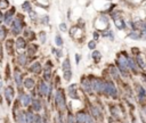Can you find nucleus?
<instances>
[{"mask_svg":"<svg viewBox=\"0 0 146 123\" xmlns=\"http://www.w3.org/2000/svg\"><path fill=\"white\" fill-rule=\"evenodd\" d=\"M127 58H128V54L124 50H122L117 54L116 59H115V64H116V66L121 73V75L124 77H128L130 75V71H129L128 64H127Z\"/></svg>","mask_w":146,"mask_h":123,"instance_id":"nucleus-1","label":"nucleus"},{"mask_svg":"<svg viewBox=\"0 0 146 123\" xmlns=\"http://www.w3.org/2000/svg\"><path fill=\"white\" fill-rule=\"evenodd\" d=\"M94 27H95V30L98 31L99 33H100L102 31H105V30H107V28H111L110 17L107 16L106 13L103 11L102 14H99V15L95 18V20H94Z\"/></svg>","mask_w":146,"mask_h":123,"instance_id":"nucleus-2","label":"nucleus"},{"mask_svg":"<svg viewBox=\"0 0 146 123\" xmlns=\"http://www.w3.org/2000/svg\"><path fill=\"white\" fill-rule=\"evenodd\" d=\"M54 101H55V106L58 109V112H64L66 108V99H65V93L64 90L62 88H58L55 92L54 96Z\"/></svg>","mask_w":146,"mask_h":123,"instance_id":"nucleus-3","label":"nucleus"},{"mask_svg":"<svg viewBox=\"0 0 146 123\" xmlns=\"http://www.w3.org/2000/svg\"><path fill=\"white\" fill-rule=\"evenodd\" d=\"M24 25H25V23H24V17H23V15H21V14H18V15H16V17L14 18V20H13V23H11V33L15 35V36H18L24 30Z\"/></svg>","mask_w":146,"mask_h":123,"instance_id":"nucleus-4","label":"nucleus"},{"mask_svg":"<svg viewBox=\"0 0 146 123\" xmlns=\"http://www.w3.org/2000/svg\"><path fill=\"white\" fill-rule=\"evenodd\" d=\"M21 104L17 100L13 107V117L16 123H26V110L19 108Z\"/></svg>","mask_w":146,"mask_h":123,"instance_id":"nucleus-5","label":"nucleus"},{"mask_svg":"<svg viewBox=\"0 0 146 123\" xmlns=\"http://www.w3.org/2000/svg\"><path fill=\"white\" fill-rule=\"evenodd\" d=\"M36 89H38V93L40 97H47V96H50L51 93V85L43 79L39 80L36 84Z\"/></svg>","mask_w":146,"mask_h":123,"instance_id":"nucleus-6","label":"nucleus"},{"mask_svg":"<svg viewBox=\"0 0 146 123\" xmlns=\"http://www.w3.org/2000/svg\"><path fill=\"white\" fill-rule=\"evenodd\" d=\"M83 31H84V28H82V27H80L78 24H75V25H73L70 30H68V33H70V36L72 38V39H74V40H82L83 41Z\"/></svg>","mask_w":146,"mask_h":123,"instance_id":"nucleus-7","label":"nucleus"},{"mask_svg":"<svg viewBox=\"0 0 146 123\" xmlns=\"http://www.w3.org/2000/svg\"><path fill=\"white\" fill-rule=\"evenodd\" d=\"M104 93H106L107 96H111L113 98L117 97V90H116L115 85L110 81H104Z\"/></svg>","mask_w":146,"mask_h":123,"instance_id":"nucleus-8","label":"nucleus"},{"mask_svg":"<svg viewBox=\"0 0 146 123\" xmlns=\"http://www.w3.org/2000/svg\"><path fill=\"white\" fill-rule=\"evenodd\" d=\"M3 97L6 99L7 105L10 106L11 102H13V100H14V98H15V89H14L13 85H7L5 88V90H3Z\"/></svg>","mask_w":146,"mask_h":123,"instance_id":"nucleus-9","label":"nucleus"},{"mask_svg":"<svg viewBox=\"0 0 146 123\" xmlns=\"http://www.w3.org/2000/svg\"><path fill=\"white\" fill-rule=\"evenodd\" d=\"M52 67H54L52 62H51L50 59H48V60L46 62L43 68H42V71H43V80H46L47 82L51 79V74H52L51 71H52Z\"/></svg>","mask_w":146,"mask_h":123,"instance_id":"nucleus-10","label":"nucleus"},{"mask_svg":"<svg viewBox=\"0 0 146 123\" xmlns=\"http://www.w3.org/2000/svg\"><path fill=\"white\" fill-rule=\"evenodd\" d=\"M136 93H137V99L140 104H146V89L140 85V84H136Z\"/></svg>","mask_w":146,"mask_h":123,"instance_id":"nucleus-11","label":"nucleus"},{"mask_svg":"<svg viewBox=\"0 0 146 123\" xmlns=\"http://www.w3.org/2000/svg\"><path fill=\"white\" fill-rule=\"evenodd\" d=\"M90 114H91V116L94 117V120H96V121H98V122H103L104 116H103V113H102V110H100V108H99L98 106L92 105V106L90 107Z\"/></svg>","mask_w":146,"mask_h":123,"instance_id":"nucleus-12","label":"nucleus"},{"mask_svg":"<svg viewBox=\"0 0 146 123\" xmlns=\"http://www.w3.org/2000/svg\"><path fill=\"white\" fill-rule=\"evenodd\" d=\"M110 112H111V115L114 120L119 121L121 118H123V112L120 109V107L117 105H111L110 107Z\"/></svg>","mask_w":146,"mask_h":123,"instance_id":"nucleus-13","label":"nucleus"},{"mask_svg":"<svg viewBox=\"0 0 146 123\" xmlns=\"http://www.w3.org/2000/svg\"><path fill=\"white\" fill-rule=\"evenodd\" d=\"M127 64H128V68H129V71L130 72H132L133 74H139V67H138V65H137V63H136V60H135V58L133 57H130V56H128V58H127Z\"/></svg>","mask_w":146,"mask_h":123,"instance_id":"nucleus-14","label":"nucleus"},{"mask_svg":"<svg viewBox=\"0 0 146 123\" xmlns=\"http://www.w3.org/2000/svg\"><path fill=\"white\" fill-rule=\"evenodd\" d=\"M16 13V8L15 7H11L8 11L5 13L3 15V22H5V25H11L13 20H14V15Z\"/></svg>","mask_w":146,"mask_h":123,"instance_id":"nucleus-15","label":"nucleus"},{"mask_svg":"<svg viewBox=\"0 0 146 123\" xmlns=\"http://www.w3.org/2000/svg\"><path fill=\"white\" fill-rule=\"evenodd\" d=\"M113 22H114V25H115L116 30H119V31H124V30H127V22L124 20V18H123L122 15H121V16H117V17H115V18H113Z\"/></svg>","mask_w":146,"mask_h":123,"instance_id":"nucleus-16","label":"nucleus"},{"mask_svg":"<svg viewBox=\"0 0 146 123\" xmlns=\"http://www.w3.org/2000/svg\"><path fill=\"white\" fill-rule=\"evenodd\" d=\"M15 47H16V50L22 52L24 51L26 48H27V42H26V39L24 36H17L16 41H15Z\"/></svg>","mask_w":146,"mask_h":123,"instance_id":"nucleus-17","label":"nucleus"},{"mask_svg":"<svg viewBox=\"0 0 146 123\" xmlns=\"http://www.w3.org/2000/svg\"><path fill=\"white\" fill-rule=\"evenodd\" d=\"M19 104L22 107H29L32 102V98L29 93H24V92H21V96H19V99H18Z\"/></svg>","mask_w":146,"mask_h":123,"instance_id":"nucleus-18","label":"nucleus"},{"mask_svg":"<svg viewBox=\"0 0 146 123\" xmlns=\"http://www.w3.org/2000/svg\"><path fill=\"white\" fill-rule=\"evenodd\" d=\"M133 58H135V60H136L138 67H139L140 69H145V67H146V57H145L141 52H139V54L135 55Z\"/></svg>","mask_w":146,"mask_h":123,"instance_id":"nucleus-19","label":"nucleus"},{"mask_svg":"<svg viewBox=\"0 0 146 123\" xmlns=\"http://www.w3.org/2000/svg\"><path fill=\"white\" fill-rule=\"evenodd\" d=\"M13 76H14V81H15L16 85H17L18 88H21V87H22V84H23V74H22L21 69L16 67V68L14 69Z\"/></svg>","mask_w":146,"mask_h":123,"instance_id":"nucleus-20","label":"nucleus"},{"mask_svg":"<svg viewBox=\"0 0 146 123\" xmlns=\"http://www.w3.org/2000/svg\"><path fill=\"white\" fill-rule=\"evenodd\" d=\"M42 65H41V63L40 62H34V63H32L31 65H30V67H29V71L31 72V73H34V74H40L41 72H42Z\"/></svg>","mask_w":146,"mask_h":123,"instance_id":"nucleus-21","label":"nucleus"},{"mask_svg":"<svg viewBox=\"0 0 146 123\" xmlns=\"http://www.w3.org/2000/svg\"><path fill=\"white\" fill-rule=\"evenodd\" d=\"M67 93L72 99H78L79 98V96H78V85L75 83L70 84L68 88H67Z\"/></svg>","mask_w":146,"mask_h":123,"instance_id":"nucleus-22","label":"nucleus"},{"mask_svg":"<svg viewBox=\"0 0 146 123\" xmlns=\"http://www.w3.org/2000/svg\"><path fill=\"white\" fill-rule=\"evenodd\" d=\"M5 47H6V51L9 56H14L15 50H14V40L13 39H7L5 42Z\"/></svg>","mask_w":146,"mask_h":123,"instance_id":"nucleus-23","label":"nucleus"},{"mask_svg":"<svg viewBox=\"0 0 146 123\" xmlns=\"http://www.w3.org/2000/svg\"><path fill=\"white\" fill-rule=\"evenodd\" d=\"M17 63L19 66H26L29 64V56L27 54H24V52H19V55L17 56Z\"/></svg>","mask_w":146,"mask_h":123,"instance_id":"nucleus-24","label":"nucleus"},{"mask_svg":"<svg viewBox=\"0 0 146 123\" xmlns=\"http://www.w3.org/2000/svg\"><path fill=\"white\" fill-rule=\"evenodd\" d=\"M88 114L86 113V112H83V110H79L76 114H75V121H76V123H86L87 122V118H88Z\"/></svg>","mask_w":146,"mask_h":123,"instance_id":"nucleus-25","label":"nucleus"},{"mask_svg":"<svg viewBox=\"0 0 146 123\" xmlns=\"http://www.w3.org/2000/svg\"><path fill=\"white\" fill-rule=\"evenodd\" d=\"M62 69L63 72H71L72 71V67H71V59L68 56H66L62 63Z\"/></svg>","mask_w":146,"mask_h":123,"instance_id":"nucleus-26","label":"nucleus"},{"mask_svg":"<svg viewBox=\"0 0 146 123\" xmlns=\"http://www.w3.org/2000/svg\"><path fill=\"white\" fill-rule=\"evenodd\" d=\"M23 84H24V88H25V89L32 90V89H34V87H35V81H34L32 77H26V79L23 81Z\"/></svg>","mask_w":146,"mask_h":123,"instance_id":"nucleus-27","label":"nucleus"},{"mask_svg":"<svg viewBox=\"0 0 146 123\" xmlns=\"http://www.w3.org/2000/svg\"><path fill=\"white\" fill-rule=\"evenodd\" d=\"M31 107L34 112H40L42 109V102L40 99L35 98V99H32V102H31Z\"/></svg>","mask_w":146,"mask_h":123,"instance_id":"nucleus-28","label":"nucleus"},{"mask_svg":"<svg viewBox=\"0 0 146 123\" xmlns=\"http://www.w3.org/2000/svg\"><path fill=\"white\" fill-rule=\"evenodd\" d=\"M38 49H39V47H38L36 44H34V43L27 44V48H26V50H27V52H26L27 56H29V57H33V56L36 54Z\"/></svg>","mask_w":146,"mask_h":123,"instance_id":"nucleus-29","label":"nucleus"},{"mask_svg":"<svg viewBox=\"0 0 146 123\" xmlns=\"http://www.w3.org/2000/svg\"><path fill=\"white\" fill-rule=\"evenodd\" d=\"M100 36L102 38H105V39H108L111 41H114V33L111 28H107L105 31H102L100 32Z\"/></svg>","mask_w":146,"mask_h":123,"instance_id":"nucleus-30","label":"nucleus"},{"mask_svg":"<svg viewBox=\"0 0 146 123\" xmlns=\"http://www.w3.org/2000/svg\"><path fill=\"white\" fill-rule=\"evenodd\" d=\"M102 52L100 51H98V50H92V52H91V59H92V62L95 63V64H98V63H100V60H102Z\"/></svg>","mask_w":146,"mask_h":123,"instance_id":"nucleus-31","label":"nucleus"},{"mask_svg":"<svg viewBox=\"0 0 146 123\" xmlns=\"http://www.w3.org/2000/svg\"><path fill=\"white\" fill-rule=\"evenodd\" d=\"M24 38L30 40V41H33L36 39V34L31 28H26V30H24Z\"/></svg>","mask_w":146,"mask_h":123,"instance_id":"nucleus-32","label":"nucleus"},{"mask_svg":"<svg viewBox=\"0 0 146 123\" xmlns=\"http://www.w3.org/2000/svg\"><path fill=\"white\" fill-rule=\"evenodd\" d=\"M127 38L131 40H140V33L138 30H130V32L127 34Z\"/></svg>","mask_w":146,"mask_h":123,"instance_id":"nucleus-33","label":"nucleus"},{"mask_svg":"<svg viewBox=\"0 0 146 123\" xmlns=\"http://www.w3.org/2000/svg\"><path fill=\"white\" fill-rule=\"evenodd\" d=\"M54 42H55V46H56V47H58V48H62V47H63V44H64V40H63V38H62V35H60L59 33L55 34Z\"/></svg>","mask_w":146,"mask_h":123,"instance_id":"nucleus-34","label":"nucleus"},{"mask_svg":"<svg viewBox=\"0 0 146 123\" xmlns=\"http://www.w3.org/2000/svg\"><path fill=\"white\" fill-rule=\"evenodd\" d=\"M36 36H38V39H39V41H40V43L41 44H43V43H46L47 42V33H46V31H39L38 32V34H36Z\"/></svg>","mask_w":146,"mask_h":123,"instance_id":"nucleus-35","label":"nucleus"},{"mask_svg":"<svg viewBox=\"0 0 146 123\" xmlns=\"http://www.w3.org/2000/svg\"><path fill=\"white\" fill-rule=\"evenodd\" d=\"M22 9H23V11H26V13L31 11V10H32V5H31V2H30V1H24V2L22 3Z\"/></svg>","mask_w":146,"mask_h":123,"instance_id":"nucleus-36","label":"nucleus"},{"mask_svg":"<svg viewBox=\"0 0 146 123\" xmlns=\"http://www.w3.org/2000/svg\"><path fill=\"white\" fill-rule=\"evenodd\" d=\"M7 36V27L5 25L0 26V41H3Z\"/></svg>","mask_w":146,"mask_h":123,"instance_id":"nucleus-37","label":"nucleus"},{"mask_svg":"<svg viewBox=\"0 0 146 123\" xmlns=\"http://www.w3.org/2000/svg\"><path fill=\"white\" fill-rule=\"evenodd\" d=\"M26 123H34V114L32 110L26 112Z\"/></svg>","mask_w":146,"mask_h":123,"instance_id":"nucleus-38","label":"nucleus"},{"mask_svg":"<svg viewBox=\"0 0 146 123\" xmlns=\"http://www.w3.org/2000/svg\"><path fill=\"white\" fill-rule=\"evenodd\" d=\"M51 52H52V54L55 55V57H57V58L63 57V51H62L60 48H52V49H51Z\"/></svg>","mask_w":146,"mask_h":123,"instance_id":"nucleus-39","label":"nucleus"},{"mask_svg":"<svg viewBox=\"0 0 146 123\" xmlns=\"http://www.w3.org/2000/svg\"><path fill=\"white\" fill-rule=\"evenodd\" d=\"M96 47H97V41H95L94 39H91V40L88 41V48H89L90 50H95Z\"/></svg>","mask_w":146,"mask_h":123,"instance_id":"nucleus-40","label":"nucleus"},{"mask_svg":"<svg viewBox=\"0 0 146 123\" xmlns=\"http://www.w3.org/2000/svg\"><path fill=\"white\" fill-rule=\"evenodd\" d=\"M9 7V1L8 0H0V10L7 9Z\"/></svg>","mask_w":146,"mask_h":123,"instance_id":"nucleus-41","label":"nucleus"},{"mask_svg":"<svg viewBox=\"0 0 146 123\" xmlns=\"http://www.w3.org/2000/svg\"><path fill=\"white\" fill-rule=\"evenodd\" d=\"M40 23H41L42 25H48V24H49V16H48V15H43V16H41V18H40Z\"/></svg>","mask_w":146,"mask_h":123,"instance_id":"nucleus-42","label":"nucleus"},{"mask_svg":"<svg viewBox=\"0 0 146 123\" xmlns=\"http://www.w3.org/2000/svg\"><path fill=\"white\" fill-rule=\"evenodd\" d=\"M34 123H44L43 117L40 114H34Z\"/></svg>","mask_w":146,"mask_h":123,"instance_id":"nucleus-43","label":"nucleus"},{"mask_svg":"<svg viewBox=\"0 0 146 123\" xmlns=\"http://www.w3.org/2000/svg\"><path fill=\"white\" fill-rule=\"evenodd\" d=\"M29 16H30L31 20H36V19H38V14H36V11H34L33 9H32L31 11H29Z\"/></svg>","mask_w":146,"mask_h":123,"instance_id":"nucleus-44","label":"nucleus"},{"mask_svg":"<svg viewBox=\"0 0 146 123\" xmlns=\"http://www.w3.org/2000/svg\"><path fill=\"white\" fill-rule=\"evenodd\" d=\"M67 121H66V123H76V121H75V117L73 116V114L72 113H68V115H67V118H66Z\"/></svg>","mask_w":146,"mask_h":123,"instance_id":"nucleus-45","label":"nucleus"},{"mask_svg":"<svg viewBox=\"0 0 146 123\" xmlns=\"http://www.w3.org/2000/svg\"><path fill=\"white\" fill-rule=\"evenodd\" d=\"M58 27H59V31H60V32H67V31H68V30H67V25H66V23H64V22L60 23Z\"/></svg>","mask_w":146,"mask_h":123,"instance_id":"nucleus-46","label":"nucleus"},{"mask_svg":"<svg viewBox=\"0 0 146 123\" xmlns=\"http://www.w3.org/2000/svg\"><path fill=\"white\" fill-rule=\"evenodd\" d=\"M2 89H3V79H2V76L0 75V104H2V97H1Z\"/></svg>","mask_w":146,"mask_h":123,"instance_id":"nucleus-47","label":"nucleus"},{"mask_svg":"<svg viewBox=\"0 0 146 123\" xmlns=\"http://www.w3.org/2000/svg\"><path fill=\"white\" fill-rule=\"evenodd\" d=\"M92 39H94L95 41H98V40L100 39V33H99L98 31L95 30V31L92 32Z\"/></svg>","mask_w":146,"mask_h":123,"instance_id":"nucleus-48","label":"nucleus"},{"mask_svg":"<svg viewBox=\"0 0 146 123\" xmlns=\"http://www.w3.org/2000/svg\"><path fill=\"white\" fill-rule=\"evenodd\" d=\"M9 77H10V67H9V65L7 64V65H6V76H5V79H6V80H9Z\"/></svg>","mask_w":146,"mask_h":123,"instance_id":"nucleus-49","label":"nucleus"},{"mask_svg":"<svg viewBox=\"0 0 146 123\" xmlns=\"http://www.w3.org/2000/svg\"><path fill=\"white\" fill-rule=\"evenodd\" d=\"M2 58H3V48H2V44L0 42V63H2Z\"/></svg>","mask_w":146,"mask_h":123,"instance_id":"nucleus-50","label":"nucleus"},{"mask_svg":"<svg viewBox=\"0 0 146 123\" xmlns=\"http://www.w3.org/2000/svg\"><path fill=\"white\" fill-rule=\"evenodd\" d=\"M80 59H81V55L80 54H75V62H76V64L80 63Z\"/></svg>","mask_w":146,"mask_h":123,"instance_id":"nucleus-51","label":"nucleus"},{"mask_svg":"<svg viewBox=\"0 0 146 123\" xmlns=\"http://www.w3.org/2000/svg\"><path fill=\"white\" fill-rule=\"evenodd\" d=\"M86 123H95L94 117H92V116H88V118H87V122H86Z\"/></svg>","mask_w":146,"mask_h":123,"instance_id":"nucleus-52","label":"nucleus"},{"mask_svg":"<svg viewBox=\"0 0 146 123\" xmlns=\"http://www.w3.org/2000/svg\"><path fill=\"white\" fill-rule=\"evenodd\" d=\"M132 123H139V121H138L135 116H132Z\"/></svg>","mask_w":146,"mask_h":123,"instance_id":"nucleus-53","label":"nucleus"},{"mask_svg":"<svg viewBox=\"0 0 146 123\" xmlns=\"http://www.w3.org/2000/svg\"><path fill=\"white\" fill-rule=\"evenodd\" d=\"M1 22H3V16H2V14H1V11H0V23Z\"/></svg>","mask_w":146,"mask_h":123,"instance_id":"nucleus-54","label":"nucleus"},{"mask_svg":"<svg viewBox=\"0 0 146 123\" xmlns=\"http://www.w3.org/2000/svg\"><path fill=\"white\" fill-rule=\"evenodd\" d=\"M143 112H144V113H145V115H146V105L144 106V109H143Z\"/></svg>","mask_w":146,"mask_h":123,"instance_id":"nucleus-55","label":"nucleus"},{"mask_svg":"<svg viewBox=\"0 0 146 123\" xmlns=\"http://www.w3.org/2000/svg\"><path fill=\"white\" fill-rule=\"evenodd\" d=\"M110 123H116V120H111V122Z\"/></svg>","mask_w":146,"mask_h":123,"instance_id":"nucleus-56","label":"nucleus"},{"mask_svg":"<svg viewBox=\"0 0 146 123\" xmlns=\"http://www.w3.org/2000/svg\"><path fill=\"white\" fill-rule=\"evenodd\" d=\"M106 1H113V0H106Z\"/></svg>","mask_w":146,"mask_h":123,"instance_id":"nucleus-57","label":"nucleus"}]
</instances>
